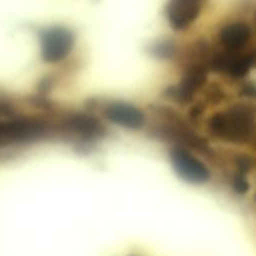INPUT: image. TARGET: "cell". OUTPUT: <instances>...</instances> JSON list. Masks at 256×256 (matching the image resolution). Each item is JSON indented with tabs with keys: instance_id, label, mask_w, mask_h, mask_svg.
<instances>
[{
	"instance_id": "2",
	"label": "cell",
	"mask_w": 256,
	"mask_h": 256,
	"mask_svg": "<svg viewBox=\"0 0 256 256\" xmlns=\"http://www.w3.org/2000/svg\"><path fill=\"white\" fill-rule=\"evenodd\" d=\"M172 168L184 182L190 184H204L209 180L210 172L204 162L184 149H174L170 152Z\"/></svg>"
},
{
	"instance_id": "6",
	"label": "cell",
	"mask_w": 256,
	"mask_h": 256,
	"mask_svg": "<svg viewBox=\"0 0 256 256\" xmlns=\"http://www.w3.org/2000/svg\"><path fill=\"white\" fill-rule=\"evenodd\" d=\"M254 65V55L242 54L240 52H228L219 54L214 59V68L228 72L232 78H242Z\"/></svg>"
},
{
	"instance_id": "1",
	"label": "cell",
	"mask_w": 256,
	"mask_h": 256,
	"mask_svg": "<svg viewBox=\"0 0 256 256\" xmlns=\"http://www.w3.org/2000/svg\"><path fill=\"white\" fill-rule=\"evenodd\" d=\"M210 132L219 139L235 144H245L255 132V112L246 105H234L210 119Z\"/></svg>"
},
{
	"instance_id": "10",
	"label": "cell",
	"mask_w": 256,
	"mask_h": 256,
	"mask_svg": "<svg viewBox=\"0 0 256 256\" xmlns=\"http://www.w3.org/2000/svg\"><path fill=\"white\" fill-rule=\"evenodd\" d=\"M72 128L75 132H80L82 135L92 136L99 132L100 126L96 120L92 119L90 116H84V115H78L72 119Z\"/></svg>"
},
{
	"instance_id": "3",
	"label": "cell",
	"mask_w": 256,
	"mask_h": 256,
	"mask_svg": "<svg viewBox=\"0 0 256 256\" xmlns=\"http://www.w3.org/2000/svg\"><path fill=\"white\" fill-rule=\"evenodd\" d=\"M44 130V124L38 120H0V146L36 139L42 135Z\"/></svg>"
},
{
	"instance_id": "9",
	"label": "cell",
	"mask_w": 256,
	"mask_h": 256,
	"mask_svg": "<svg viewBox=\"0 0 256 256\" xmlns=\"http://www.w3.org/2000/svg\"><path fill=\"white\" fill-rule=\"evenodd\" d=\"M205 80V72L199 66L192 68V70L188 72V74L184 76V80L182 82L179 88H176L175 92H176L178 100L182 102H186L188 99L192 96L195 90L202 85Z\"/></svg>"
},
{
	"instance_id": "8",
	"label": "cell",
	"mask_w": 256,
	"mask_h": 256,
	"mask_svg": "<svg viewBox=\"0 0 256 256\" xmlns=\"http://www.w3.org/2000/svg\"><path fill=\"white\" fill-rule=\"evenodd\" d=\"M252 36V28L245 22H232L220 32V42L228 52H240Z\"/></svg>"
},
{
	"instance_id": "5",
	"label": "cell",
	"mask_w": 256,
	"mask_h": 256,
	"mask_svg": "<svg viewBox=\"0 0 256 256\" xmlns=\"http://www.w3.org/2000/svg\"><path fill=\"white\" fill-rule=\"evenodd\" d=\"M205 0H170L168 5V19L174 30L188 29L202 12Z\"/></svg>"
},
{
	"instance_id": "4",
	"label": "cell",
	"mask_w": 256,
	"mask_h": 256,
	"mask_svg": "<svg viewBox=\"0 0 256 256\" xmlns=\"http://www.w3.org/2000/svg\"><path fill=\"white\" fill-rule=\"evenodd\" d=\"M42 56L48 62H56L68 56L74 45L72 32L62 28H52L42 32Z\"/></svg>"
},
{
	"instance_id": "7",
	"label": "cell",
	"mask_w": 256,
	"mask_h": 256,
	"mask_svg": "<svg viewBox=\"0 0 256 256\" xmlns=\"http://www.w3.org/2000/svg\"><path fill=\"white\" fill-rule=\"evenodd\" d=\"M108 119L119 126L128 129H140L144 125V114L134 105L126 102H114L105 112Z\"/></svg>"
}]
</instances>
